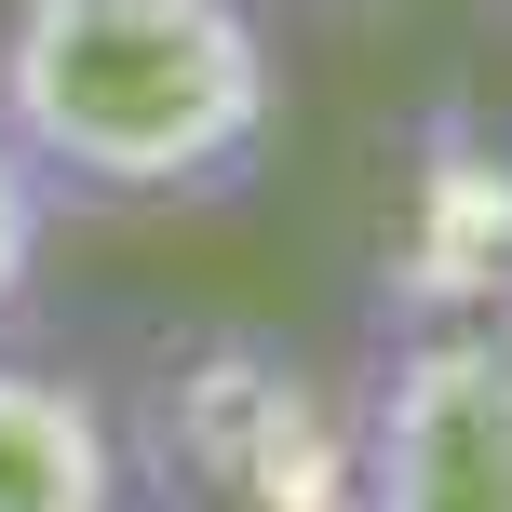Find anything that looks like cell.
<instances>
[{"mask_svg":"<svg viewBox=\"0 0 512 512\" xmlns=\"http://www.w3.org/2000/svg\"><path fill=\"white\" fill-rule=\"evenodd\" d=\"M364 512H512V337L432 324L364 351Z\"/></svg>","mask_w":512,"mask_h":512,"instance_id":"obj_4","label":"cell"},{"mask_svg":"<svg viewBox=\"0 0 512 512\" xmlns=\"http://www.w3.org/2000/svg\"><path fill=\"white\" fill-rule=\"evenodd\" d=\"M297 122L270 0H0V135L68 216H216Z\"/></svg>","mask_w":512,"mask_h":512,"instance_id":"obj_1","label":"cell"},{"mask_svg":"<svg viewBox=\"0 0 512 512\" xmlns=\"http://www.w3.org/2000/svg\"><path fill=\"white\" fill-rule=\"evenodd\" d=\"M499 14H512V0H499Z\"/></svg>","mask_w":512,"mask_h":512,"instance_id":"obj_8","label":"cell"},{"mask_svg":"<svg viewBox=\"0 0 512 512\" xmlns=\"http://www.w3.org/2000/svg\"><path fill=\"white\" fill-rule=\"evenodd\" d=\"M54 230H68V203L41 189V162L0 135V337L41 310V270H54Z\"/></svg>","mask_w":512,"mask_h":512,"instance_id":"obj_6","label":"cell"},{"mask_svg":"<svg viewBox=\"0 0 512 512\" xmlns=\"http://www.w3.org/2000/svg\"><path fill=\"white\" fill-rule=\"evenodd\" d=\"M364 310H378V337H432V324L512 337V122H486L472 95H432L391 149Z\"/></svg>","mask_w":512,"mask_h":512,"instance_id":"obj_3","label":"cell"},{"mask_svg":"<svg viewBox=\"0 0 512 512\" xmlns=\"http://www.w3.org/2000/svg\"><path fill=\"white\" fill-rule=\"evenodd\" d=\"M270 14H283V27H297V14H310V27H378V14H418V0H270Z\"/></svg>","mask_w":512,"mask_h":512,"instance_id":"obj_7","label":"cell"},{"mask_svg":"<svg viewBox=\"0 0 512 512\" xmlns=\"http://www.w3.org/2000/svg\"><path fill=\"white\" fill-rule=\"evenodd\" d=\"M108 405L135 512H364V364L270 324H162Z\"/></svg>","mask_w":512,"mask_h":512,"instance_id":"obj_2","label":"cell"},{"mask_svg":"<svg viewBox=\"0 0 512 512\" xmlns=\"http://www.w3.org/2000/svg\"><path fill=\"white\" fill-rule=\"evenodd\" d=\"M0 512H135L122 405L81 364H41L0 337Z\"/></svg>","mask_w":512,"mask_h":512,"instance_id":"obj_5","label":"cell"}]
</instances>
